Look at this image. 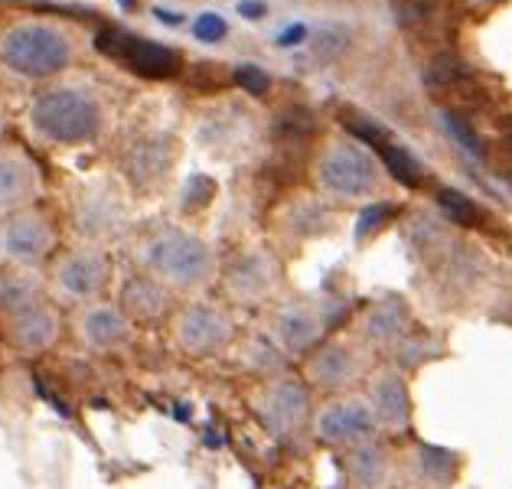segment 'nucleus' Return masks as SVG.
<instances>
[{"mask_svg": "<svg viewBox=\"0 0 512 489\" xmlns=\"http://www.w3.org/2000/svg\"><path fill=\"white\" fill-rule=\"evenodd\" d=\"M76 330H79V340L89 349H98V353H108V349H118L131 340L128 313L115 304H105V300H95V304L82 307Z\"/></svg>", "mask_w": 512, "mask_h": 489, "instance_id": "nucleus-11", "label": "nucleus"}, {"mask_svg": "<svg viewBox=\"0 0 512 489\" xmlns=\"http://www.w3.org/2000/svg\"><path fill=\"white\" fill-rule=\"evenodd\" d=\"M30 128L53 144H89L105 128V111L85 89H49L33 98L27 111Z\"/></svg>", "mask_w": 512, "mask_h": 489, "instance_id": "nucleus-1", "label": "nucleus"}, {"mask_svg": "<svg viewBox=\"0 0 512 489\" xmlns=\"http://www.w3.org/2000/svg\"><path fill=\"white\" fill-rule=\"evenodd\" d=\"M441 121H444V128L451 131V134H454L457 141L464 144L467 150H473V154H483V144L477 141V134H473V131H470L467 124L460 121L457 115H451V111H444V115H441Z\"/></svg>", "mask_w": 512, "mask_h": 489, "instance_id": "nucleus-26", "label": "nucleus"}, {"mask_svg": "<svg viewBox=\"0 0 512 489\" xmlns=\"http://www.w3.org/2000/svg\"><path fill=\"white\" fill-rule=\"evenodd\" d=\"M121 304L128 320H157L167 310V287L154 281L151 274H141V278H131L124 284Z\"/></svg>", "mask_w": 512, "mask_h": 489, "instance_id": "nucleus-16", "label": "nucleus"}, {"mask_svg": "<svg viewBox=\"0 0 512 489\" xmlns=\"http://www.w3.org/2000/svg\"><path fill=\"white\" fill-rule=\"evenodd\" d=\"M235 82H239L245 92H252V95H265L271 79H268V75L261 72L258 66H242V69H235Z\"/></svg>", "mask_w": 512, "mask_h": 489, "instance_id": "nucleus-27", "label": "nucleus"}, {"mask_svg": "<svg viewBox=\"0 0 512 489\" xmlns=\"http://www.w3.org/2000/svg\"><path fill=\"white\" fill-rule=\"evenodd\" d=\"M36 300L43 297H40V281L33 278L30 268H10L0 274V310H7L14 317V313L36 304Z\"/></svg>", "mask_w": 512, "mask_h": 489, "instance_id": "nucleus-19", "label": "nucleus"}, {"mask_svg": "<svg viewBox=\"0 0 512 489\" xmlns=\"http://www.w3.org/2000/svg\"><path fill=\"white\" fill-rule=\"evenodd\" d=\"M349 470H353L356 483L362 489H379L385 483V476H389V460H385L379 447L359 444L353 447V454H349Z\"/></svg>", "mask_w": 512, "mask_h": 489, "instance_id": "nucleus-20", "label": "nucleus"}, {"mask_svg": "<svg viewBox=\"0 0 512 489\" xmlns=\"http://www.w3.org/2000/svg\"><path fill=\"white\" fill-rule=\"evenodd\" d=\"M320 183L343 199H359L379 190V173L372 157L359 144L336 141L320 157Z\"/></svg>", "mask_w": 512, "mask_h": 489, "instance_id": "nucleus-5", "label": "nucleus"}, {"mask_svg": "<svg viewBox=\"0 0 512 489\" xmlns=\"http://www.w3.org/2000/svg\"><path fill=\"white\" fill-rule=\"evenodd\" d=\"M278 336L284 349H291V353H304L317 343L320 336V317L314 310H307L304 304H291L278 313Z\"/></svg>", "mask_w": 512, "mask_h": 489, "instance_id": "nucleus-17", "label": "nucleus"}, {"mask_svg": "<svg viewBox=\"0 0 512 489\" xmlns=\"http://www.w3.org/2000/svg\"><path fill=\"white\" fill-rule=\"evenodd\" d=\"M385 212H389V206H372V209L362 212V219H359V229H356V235H359V238H366V232L372 229V225L385 219Z\"/></svg>", "mask_w": 512, "mask_h": 489, "instance_id": "nucleus-29", "label": "nucleus"}, {"mask_svg": "<svg viewBox=\"0 0 512 489\" xmlns=\"http://www.w3.org/2000/svg\"><path fill=\"white\" fill-rule=\"evenodd\" d=\"M437 203H441L447 216H451L454 222H460V225H473L480 219V206L473 203V199H467L460 190H441V193H437Z\"/></svg>", "mask_w": 512, "mask_h": 489, "instance_id": "nucleus-22", "label": "nucleus"}, {"mask_svg": "<svg viewBox=\"0 0 512 489\" xmlns=\"http://www.w3.org/2000/svg\"><path fill=\"white\" fill-rule=\"evenodd\" d=\"M144 271L164 287L177 291H196L212 278V252L193 232L160 229L141 248Z\"/></svg>", "mask_w": 512, "mask_h": 489, "instance_id": "nucleus-3", "label": "nucleus"}, {"mask_svg": "<svg viewBox=\"0 0 512 489\" xmlns=\"http://www.w3.org/2000/svg\"><path fill=\"white\" fill-rule=\"evenodd\" d=\"M212 193H216V183L206 180V177H193L190 190H186V196H183V206H203L206 199H212Z\"/></svg>", "mask_w": 512, "mask_h": 489, "instance_id": "nucleus-28", "label": "nucleus"}, {"mask_svg": "<svg viewBox=\"0 0 512 489\" xmlns=\"http://www.w3.org/2000/svg\"><path fill=\"white\" fill-rule=\"evenodd\" d=\"M226 284H229L232 297L261 300V297H268L271 284H274V268H271V261L265 255H245L229 268Z\"/></svg>", "mask_w": 512, "mask_h": 489, "instance_id": "nucleus-15", "label": "nucleus"}, {"mask_svg": "<svg viewBox=\"0 0 512 489\" xmlns=\"http://www.w3.org/2000/svg\"><path fill=\"white\" fill-rule=\"evenodd\" d=\"M356 372H359V362L353 356V349L343 343L320 346L307 362L310 382H317L320 388H343L356 379Z\"/></svg>", "mask_w": 512, "mask_h": 489, "instance_id": "nucleus-14", "label": "nucleus"}, {"mask_svg": "<svg viewBox=\"0 0 512 489\" xmlns=\"http://www.w3.org/2000/svg\"><path fill=\"white\" fill-rule=\"evenodd\" d=\"M56 229L40 209H17L0 219V258L14 268H33L53 252Z\"/></svg>", "mask_w": 512, "mask_h": 489, "instance_id": "nucleus-4", "label": "nucleus"}, {"mask_svg": "<svg viewBox=\"0 0 512 489\" xmlns=\"http://www.w3.org/2000/svg\"><path fill=\"white\" fill-rule=\"evenodd\" d=\"M98 46H102L105 53L124 59V66L137 75H144V79H170V75L180 69V56L173 53L170 46L141 40V36H124L118 30H111L98 40Z\"/></svg>", "mask_w": 512, "mask_h": 489, "instance_id": "nucleus-9", "label": "nucleus"}, {"mask_svg": "<svg viewBox=\"0 0 512 489\" xmlns=\"http://www.w3.org/2000/svg\"><path fill=\"white\" fill-rule=\"evenodd\" d=\"M460 75H464V66H460V59L451 56V53H441V56H434L428 72H424V79H428L431 89H447V85H454Z\"/></svg>", "mask_w": 512, "mask_h": 489, "instance_id": "nucleus-23", "label": "nucleus"}, {"mask_svg": "<svg viewBox=\"0 0 512 489\" xmlns=\"http://www.w3.org/2000/svg\"><path fill=\"white\" fill-rule=\"evenodd\" d=\"M229 336H232L229 317L212 304H186L177 313V323H173V340L190 356L219 353L229 343Z\"/></svg>", "mask_w": 512, "mask_h": 489, "instance_id": "nucleus-7", "label": "nucleus"}, {"mask_svg": "<svg viewBox=\"0 0 512 489\" xmlns=\"http://www.w3.org/2000/svg\"><path fill=\"white\" fill-rule=\"evenodd\" d=\"M314 431L320 441L336 444V447H359L376 434V415H372L369 401L359 398H343L333 401L317 415Z\"/></svg>", "mask_w": 512, "mask_h": 489, "instance_id": "nucleus-8", "label": "nucleus"}, {"mask_svg": "<svg viewBox=\"0 0 512 489\" xmlns=\"http://www.w3.org/2000/svg\"><path fill=\"white\" fill-rule=\"evenodd\" d=\"M307 392L294 379H274L261 392V418L274 434H297L307 421Z\"/></svg>", "mask_w": 512, "mask_h": 489, "instance_id": "nucleus-12", "label": "nucleus"}, {"mask_svg": "<svg viewBox=\"0 0 512 489\" xmlns=\"http://www.w3.org/2000/svg\"><path fill=\"white\" fill-rule=\"evenodd\" d=\"M369 408L376 421L382 418L389 428H402L408 421V395H405V385L395 379V375H379L372 382V395H369Z\"/></svg>", "mask_w": 512, "mask_h": 489, "instance_id": "nucleus-18", "label": "nucleus"}, {"mask_svg": "<svg viewBox=\"0 0 512 489\" xmlns=\"http://www.w3.org/2000/svg\"><path fill=\"white\" fill-rule=\"evenodd\" d=\"M379 154L385 160V167H389V173L405 186H418L424 180V170L421 163L408 154L405 147H392V144H379Z\"/></svg>", "mask_w": 512, "mask_h": 489, "instance_id": "nucleus-21", "label": "nucleus"}, {"mask_svg": "<svg viewBox=\"0 0 512 489\" xmlns=\"http://www.w3.org/2000/svg\"><path fill=\"white\" fill-rule=\"evenodd\" d=\"M421 454H418V460H421V473H428V476H434V486H444V483H451L454 480V467H447V454L444 450H434V447H418Z\"/></svg>", "mask_w": 512, "mask_h": 489, "instance_id": "nucleus-24", "label": "nucleus"}, {"mask_svg": "<svg viewBox=\"0 0 512 489\" xmlns=\"http://www.w3.org/2000/svg\"><path fill=\"white\" fill-rule=\"evenodd\" d=\"M265 4L261 0H239V14L248 17V20H258V17H265Z\"/></svg>", "mask_w": 512, "mask_h": 489, "instance_id": "nucleus-30", "label": "nucleus"}, {"mask_svg": "<svg viewBox=\"0 0 512 489\" xmlns=\"http://www.w3.org/2000/svg\"><path fill=\"white\" fill-rule=\"evenodd\" d=\"M307 36V27H301V23H294L291 30H284V36H278V43L281 46H287V43H301Z\"/></svg>", "mask_w": 512, "mask_h": 489, "instance_id": "nucleus-31", "label": "nucleus"}, {"mask_svg": "<svg viewBox=\"0 0 512 489\" xmlns=\"http://www.w3.org/2000/svg\"><path fill=\"white\" fill-rule=\"evenodd\" d=\"M56 336H59V317L46 300H36V304L23 307L20 313L10 317V340L27 356L46 353L56 343Z\"/></svg>", "mask_w": 512, "mask_h": 489, "instance_id": "nucleus-13", "label": "nucleus"}, {"mask_svg": "<svg viewBox=\"0 0 512 489\" xmlns=\"http://www.w3.org/2000/svg\"><path fill=\"white\" fill-rule=\"evenodd\" d=\"M111 278V261L98 248H76L53 271V291L66 304H95Z\"/></svg>", "mask_w": 512, "mask_h": 489, "instance_id": "nucleus-6", "label": "nucleus"}, {"mask_svg": "<svg viewBox=\"0 0 512 489\" xmlns=\"http://www.w3.org/2000/svg\"><path fill=\"white\" fill-rule=\"evenodd\" d=\"M0 62L20 79H49L72 62V40L56 23L20 20L0 36Z\"/></svg>", "mask_w": 512, "mask_h": 489, "instance_id": "nucleus-2", "label": "nucleus"}, {"mask_svg": "<svg viewBox=\"0 0 512 489\" xmlns=\"http://www.w3.org/2000/svg\"><path fill=\"white\" fill-rule=\"evenodd\" d=\"M43 190L40 167L17 147L0 150V212L27 209Z\"/></svg>", "mask_w": 512, "mask_h": 489, "instance_id": "nucleus-10", "label": "nucleus"}, {"mask_svg": "<svg viewBox=\"0 0 512 489\" xmlns=\"http://www.w3.org/2000/svg\"><path fill=\"white\" fill-rule=\"evenodd\" d=\"M226 33H229V23L222 20L219 14H199L193 20V36L199 43H222L226 40Z\"/></svg>", "mask_w": 512, "mask_h": 489, "instance_id": "nucleus-25", "label": "nucleus"}]
</instances>
